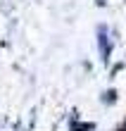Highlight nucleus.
<instances>
[{
    "instance_id": "f257e3e1",
    "label": "nucleus",
    "mask_w": 126,
    "mask_h": 131,
    "mask_svg": "<svg viewBox=\"0 0 126 131\" xmlns=\"http://www.w3.org/2000/svg\"><path fill=\"white\" fill-rule=\"evenodd\" d=\"M100 52H102V57H107V55H109V48H107V36H105V31H100Z\"/></svg>"
}]
</instances>
